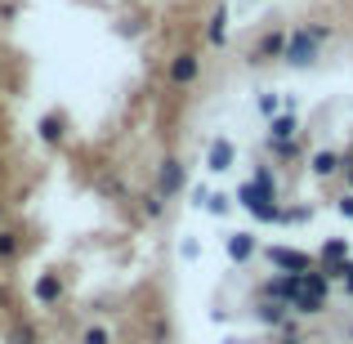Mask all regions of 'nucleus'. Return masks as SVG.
I'll return each instance as SVG.
<instances>
[{
    "label": "nucleus",
    "mask_w": 353,
    "mask_h": 344,
    "mask_svg": "<svg viewBox=\"0 0 353 344\" xmlns=\"http://www.w3.org/2000/svg\"><path fill=\"white\" fill-rule=\"evenodd\" d=\"M322 41H331V27H327V23L295 27V32L286 36L282 63H291V68H313V63H318V45H322Z\"/></svg>",
    "instance_id": "f257e3e1"
},
{
    "label": "nucleus",
    "mask_w": 353,
    "mask_h": 344,
    "mask_svg": "<svg viewBox=\"0 0 353 344\" xmlns=\"http://www.w3.org/2000/svg\"><path fill=\"white\" fill-rule=\"evenodd\" d=\"M237 201L259 219V224H282V206H277L273 192L255 188V183H241V188H237Z\"/></svg>",
    "instance_id": "f03ea898"
},
{
    "label": "nucleus",
    "mask_w": 353,
    "mask_h": 344,
    "mask_svg": "<svg viewBox=\"0 0 353 344\" xmlns=\"http://www.w3.org/2000/svg\"><path fill=\"white\" fill-rule=\"evenodd\" d=\"M300 291H304V273H282V277H268V282H264V300L295 304Z\"/></svg>",
    "instance_id": "7ed1b4c3"
},
{
    "label": "nucleus",
    "mask_w": 353,
    "mask_h": 344,
    "mask_svg": "<svg viewBox=\"0 0 353 344\" xmlns=\"http://www.w3.org/2000/svg\"><path fill=\"white\" fill-rule=\"evenodd\" d=\"M183 188H188V174H183V161L165 156V161H161V183H157V192H161V197L170 201V197H179Z\"/></svg>",
    "instance_id": "20e7f679"
},
{
    "label": "nucleus",
    "mask_w": 353,
    "mask_h": 344,
    "mask_svg": "<svg viewBox=\"0 0 353 344\" xmlns=\"http://www.w3.org/2000/svg\"><path fill=\"white\" fill-rule=\"evenodd\" d=\"M197 72H201V59L192 50L174 54V59H170V85H192V81H197Z\"/></svg>",
    "instance_id": "39448f33"
},
{
    "label": "nucleus",
    "mask_w": 353,
    "mask_h": 344,
    "mask_svg": "<svg viewBox=\"0 0 353 344\" xmlns=\"http://www.w3.org/2000/svg\"><path fill=\"white\" fill-rule=\"evenodd\" d=\"M233 161H237L233 139H215V143H210V152H206V170L210 174H224V170H233Z\"/></svg>",
    "instance_id": "423d86ee"
},
{
    "label": "nucleus",
    "mask_w": 353,
    "mask_h": 344,
    "mask_svg": "<svg viewBox=\"0 0 353 344\" xmlns=\"http://www.w3.org/2000/svg\"><path fill=\"white\" fill-rule=\"evenodd\" d=\"M268 259H273L282 273H309V268H313V255H304V250H286V246H273Z\"/></svg>",
    "instance_id": "0eeeda50"
},
{
    "label": "nucleus",
    "mask_w": 353,
    "mask_h": 344,
    "mask_svg": "<svg viewBox=\"0 0 353 344\" xmlns=\"http://www.w3.org/2000/svg\"><path fill=\"white\" fill-rule=\"evenodd\" d=\"M255 318L264 322V327H286V322H291V304H282V300H259Z\"/></svg>",
    "instance_id": "6e6552de"
},
{
    "label": "nucleus",
    "mask_w": 353,
    "mask_h": 344,
    "mask_svg": "<svg viewBox=\"0 0 353 344\" xmlns=\"http://www.w3.org/2000/svg\"><path fill=\"white\" fill-rule=\"evenodd\" d=\"M282 50H286V32H268L264 41L250 50V63H268V59H282Z\"/></svg>",
    "instance_id": "1a4fd4ad"
},
{
    "label": "nucleus",
    "mask_w": 353,
    "mask_h": 344,
    "mask_svg": "<svg viewBox=\"0 0 353 344\" xmlns=\"http://www.w3.org/2000/svg\"><path fill=\"white\" fill-rule=\"evenodd\" d=\"M255 250H259V241L250 237V232H228V259H233V264L255 259Z\"/></svg>",
    "instance_id": "9d476101"
},
{
    "label": "nucleus",
    "mask_w": 353,
    "mask_h": 344,
    "mask_svg": "<svg viewBox=\"0 0 353 344\" xmlns=\"http://www.w3.org/2000/svg\"><path fill=\"white\" fill-rule=\"evenodd\" d=\"M36 300H41V304H59V300H63L59 273H41V277H36Z\"/></svg>",
    "instance_id": "9b49d317"
},
{
    "label": "nucleus",
    "mask_w": 353,
    "mask_h": 344,
    "mask_svg": "<svg viewBox=\"0 0 353 344\" xmlns=\"http://www.w3.org/2000/svg\"><path fill=\"white\" fill-rule=\"evenodd\" d=\"M340 165H345V156H340V152H313L309 156V170L318 174V179H331Z\"/></svg>",
    "instance_id": "f8f14e48"
},
{
    "label": "nucleus",
    "mask_w": 353,
    "mask_h": 344,
    "mask_svg": "<svg viewBox=\"0 0 353 344\" xmlns=\"http://www.w3.org/2000/svg\"><path fill=\"white\" fill-rule=\"evenodd\" d=\"M291 309H295V313H304V318H318V313L327 309V295H318V291H300Z\"/></svg>",
    "instance_id": "ddd939ff"
},
{
    "label": "nucleus",
    "mask_w": 353,
    "mask_h": 344,
    "mask_svg": "<svg viewBox=\"0 0 353 344\" xmlns=\"http://www.w3.org/2000/svg\"><path fill=\"white\" fill-rule=\"evenodd\" d=\"M206 41H210V45H224V41H228V9H224V5H219V9H215V18H210Z\"/></svg>",
    "instance_id": "4468645a"
},
{
    "label": "nucleus",
    "mask_w": 353,
    "mask_h": 344,
    "mask_svg": "<svg viewBox=\"0 0 353 344\" xmlns=\"http://www.w3.org/2000/svg\"><path fill=\"white\" fill-rule=\"evenodd\" d=\"M295 130H300L295 112H277V117H273V125H268V134H273V139H295Z\"/></svg>",
    "instance_id": "2eb2a0df"
},
{
    "label": "nucleus",
    "mask_w": 353,
    "mask_h": 344,
    "mask_svg": "<svg viewBox=\"0 0 353 344\" xmlns=\"http://www.w3.org/2000/svg\"><path fill=\"white\" fill-rule=\"evenodd\" d=\"M41 139H45V143H59V139H63V112L41 117Z\"/></svg>",
    "instance_id": "dca6fc26"
},
{
    "label": "nucleus",
    "mask_w": 353,
    "mask_h": 344,
    "mask_svg": "<svg viewBox=\"0 0 353 344\" xmlns=\"http://www.w3.org/2000/svg\"><path fill=\"white\" fill-rule=\"evenodd\" d=\"M18 250H23V241H18V232H9V228H0V259H14Z\"/></svg>",
    "instance_id": "f3484780"
},
{
    "label": "nucleus",
    "mask_w": 353,
    "mask_h": 344,
    "mask_svg": "<svg viewBox=\"0 0 353 344\" xmlns=\"http://www.w3.org/2000/svg\"><path fill=\"white\" fill-rule=\"evenodd\" d=\"M81 344H112V331L94 322V327H85V331H81Z\"/></svg>",
    "instance_id": "a211bd4d"
},
{
    "label": "nucleus",
    "mask_w": 353,
    "mask_h": 344,
    "mask_svg": "<svg viewBox=\"0 0 353 344\" xmlns=\"http://www.w3.org/2000/svg\"><path fill=\"white\" fill-rule=\"evenodd\" d=\"M336 259H349V246H345V241H327V246H322V264H336Z\"/></svg>",
    "instance_id": "6ab92c4d"
},
{
    "label": "nucleus",
    "mask_w": 353,
    "mask_h": 344,
    "mask_svg": "<svg viewBox=\"0 0 353 344\" xmlns=\"http://www.w3.org/2000/svg\"><path fill=\"white\" fill-rule=\"evenodd\" d=\"M228 206H233V197H224V192H210V197H206L210 215H228Z\"/></svg>",
    "instance_id": "aec40b11"
},
{
    "label": "nucleus",
    "mask_w": 353,
    "mask_h": 344,
    "mask_svg": "<svg viewBox=\"0 0 353 344\" xmlns=\"http://www.w3.org/2000/svg\"><path fill=\"white\" fill-rule=\"evenodd\" d=\"M313 219V206H295V210H282V224H309Z\"/></svg>",
    "instance_id": "412c9836"
},
{
    "label": "nucleus",
    "mask_w": 353,
    "mask_h": 344,
    "mask_svg": "<svg viewBox=\"0 0 353 344\" xmlns=\"http://www.w3.org/2000/svg\"><path fill=\"white\" fill-rule=\"evenodd\" d=\"M161 210H165V197H161V192H152V197H143V215H148V219H157Z\"/></svg>",
    "instance_id": "4be33fe9"
},
{
    "label": "nucleus",
    "mask_w": 353,
    "mask_h": 344,
    "mask_svg": "<svg viewBox=\"0 0 353 344\" xmlns=\"http://www.w3.org/2000/svg\"><path fill=\"white\" fill-rule=\"evenodd\" d=\"M273 152L277 156H300V143L295 139H273Z\"/></svg>",
    "instance_id": "5701e85b"
},
{
    "label": "nucleus",
    "mask_w": 353,
    "mask_h": 344,
    "mask_svg": "<svg viewBox=\"0 0 353 344\" xmlns=\"http://www.w3.org/2000/svg\"><path fill=\"white\" fill-rule=\"evenodd\" d=\"M9 344H36V331L32 327H14L9 331Z\"/></svg>",
    "instance_id": "b1692460"
},
{
    "label": "nucleus",
    "mask_w": 353,
    "mask_h": 344,
    "mask_svg": "<svg viewBox=\"0 0 353 344\" xmlns=\"http://www.w3.org/2000/svg\"><path fill=\"white\" fill-rule=\"evenodd\" d=\"M259 112H264V117H277V99L273 94H259Z\"/></svg>",
    "instance_id": "393cba45"
},
{
    "label": "nucleus",
    "mask_w": 353,
    "mask_h": 344,
    "mask_svg": "<svg viewBox=\"0 0 353 344\" xmlns=\"http://www.w3.org/2000/svg\"><path fill=\"white\" fill-rule=\"evenodd\" d=\"M282 331H286V336H282V344H304V340H300V331H295V322H286Z\"/></svg>",
    "instance_id": "a878e982"
},
{
    "label": "nucleus",
    "mask_w": 353,
    "mask_h": 344,
    "mask_svg": "<svg viewBox=\"0 0 353 344\" xmlns=\"http://www.w3.org/2000/svg\"><path fill=\"white\" fill-rule=\"evenodd\" d=\"M336 206H340V215H345V219H353V192H345V197H340Z\"/></svg>",
    "instance_id": "bb28decb"
},
{
    "label": "nucleus",
    "mask_w": 353,
    "mask_h": 344,
    "mask_svg": "<svg viewBox=\"0 0 353 344\" xmlns=\"http://www.w3.org/2000/svg\"><path fill=\"white\" fill-rule=\"evenodd\" d=\"M345 179L353 183V156H345Z\"/></svg>",
    "instance_id": "cd10ccee"
},
{
    "label": "nucleus",
    "mask_w": 353,
    "mask_h": 344,
    "mask_svg": "<svg viewBox=\"0 0 353 344\" xmlns=\"http://www.w3.org/2000/svg\"><path fill=\"white\" fill-rule=\"evenodd\" d=\"M0 224H5V201H0Z\"/></svg>",
    "instance_id": "c85d7f7f"
},
{
    "label": "nucleus",
    "mask_w": 353,
    "mask_h": 344,
    "mask_svg": "<svg viewBox=\"0 0 353 344\" xmlns=\"http://www.w3.org/2000/svg\"><path fill=\"white\" fill-rule=\"evenodd\" d=\"M349 340H353V322H349Z\"/></svg>",
    "instance_id": "c756f323"
}]
</instances>
